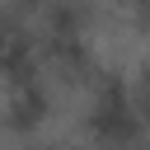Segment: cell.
I'll return each instance as SVG.
<instances>
[{"instance_id": "cell-1", "label": "cell", "mask_w": 150, "mask_h": 150, "mask_svg": "<svg viewBox=\"0 0 150 150\" xmlns=\"http://www.w3.org/2000/svg\"><path fill=\"white\" fill-rule=\"evenodd\" d=\"M84 136L89 150H131L136 141H145L127 70L98 66V75L84 84Z\"/></svg>"}, {"instance_id": "cell-2", "label": "cell", "mask_w": 150, "mask_h": 150, "mask_svg": "<svg viewBox=\"0 0 150 150\" xmlns=\"http://www.w3.org/2000/svg\"><path fill=\"white\" fill-rule=\"evenodd\" d=\"M0 131L14 136V141H33L42 136V127L52 122V108H56V89L47 75H28V80H9L0 84Z\"/></svg>"}]
</instances>
